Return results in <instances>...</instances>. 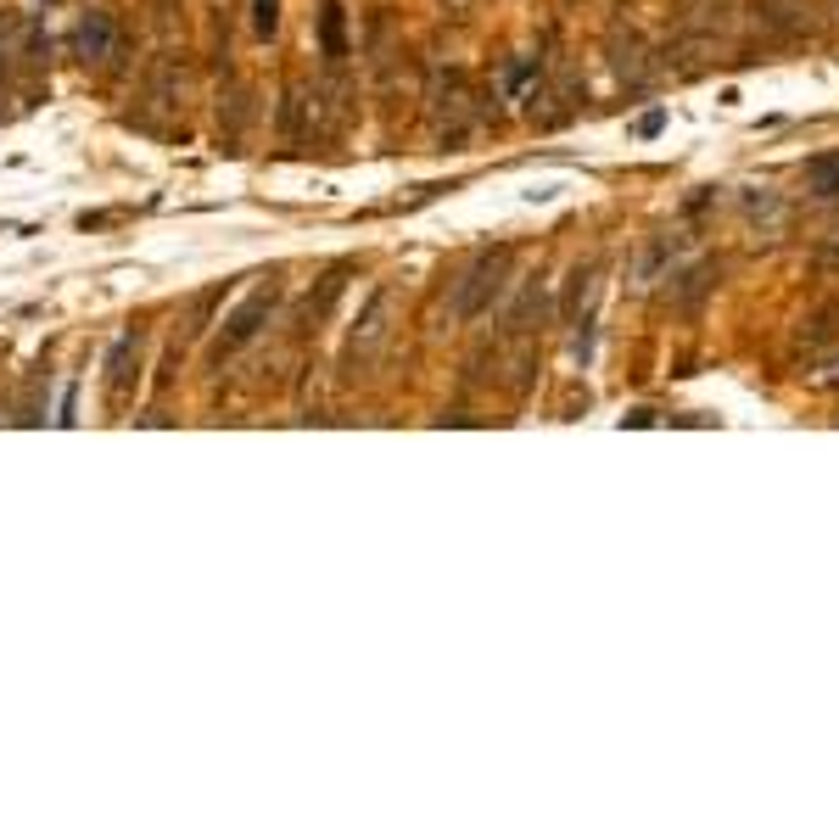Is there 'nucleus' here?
<instances>
[{
  "instance_id": "nucleus-19",
  "label": "nucleus",
  "mask_w": 839,
  "mask_h": 839,
  "mask_svg": "<svg viewBox=\"0 0 839 839\" xmlns=\"http://www.w3.org/2000/svg\"><path fill=\"white\" fill-rule=\"evenodd\" d=\"M817 264H822V269H839V241H828V246L817 252Z\"/></svg>"
},
{
  "instance_id": "nucleus-6",
  "label": "nucleus",
  "mask_w": 839,
  "mask_h": 839,
  "mask_svg": "<svg viewBox=\"0 0 839 839\" xmlns=\"http://www.w3.org/2000/svg\"><path fill=\"white\" fill-rule=\"evenodd\" d=\"M733 23H739L733 0H678V18H671L678 34H711V40L733 34Z\"/></svg>"
},
{
  "instance_id": "nucleus-1",
  "label": "nucleus",
  "mask_w": 839,
  "mask_h": 839,
  "mask_svg": "<svg viewBox=\"0 0 839 839\" xmlns=\"http://www.w3.org/2000/svg\"><path fill=\"white\" fill-rule=\"evenodd\" d=\"M510 246H492V252H481V258L465 269V280L454 286V302H448V314L454 319H476V314H487L492 308V297L510 286Z\"/></svg>"
},
{
  "instance_id": "nucleus-8",
  "label": "nucleus",
  "mask_w": 839,
  "mask_h": 839,
  "mask_svg": "<svg viewBox=\"0 0 839 839\" xmlns=\"http://www.w3.org/2000/svg\"><path fill=\"white\" fill-rule=\"evenodd\" d=\"M739 208H744V219H750L755 230H762V224H767V230H784V224H789V202H784L773 185H750V191L739 197Z\"/></svg>"
},
{
  "instance_id": "nucleus-5",
  "label": "nucleus",
  "mask_w": 839,
  "mask_h": 839,
  "mask_svg": "<svg viewBox=\"0 0 839 839\" xmlns=\"http://www.w3.org/2000/svg\"><path fill=\"white\" fill-rule=\"evenodd\" d=\"M605 51H610L616 78H622V84H633V91H644V84L660 73V67H655V56H649V45H644L633 29H610V45H605Z\"/></svg>"
},
{
  "instance_id": "nucleus-3",
  "label": "nucleus",
  "mask_w": 839,
  "mask_h": 839,
  "mask_svg": "<svg viewBox=\"0 0 839 839\" xmlns=\"http://www.w3.org/2000/svg\"><path fill=\"white\" fill-rule=\"evenodd\" d=\"M124 51V29L113 12H84L78 29H73V56L78 62H91V67H113Z\"/></svg>"
},
{
  "instance_id": "nucleus-16",
  "label": "nucleus",
  "mask_w": 839,
  "mask_h": 839,
  "mask_svg": "<svg viewBox=\"0 0 839 839\" xmlns=\"http://www.w3.org/2000/svg\"><path fill=\"white\" fill-rule=\"evenodd\" d=\"M571 280H576V286H571V302H565V314H571V319H576V314H582V308H587V302H594V269H587V275H582V269H576V275H571Z\"/></svg>"
},
{
  "instance_id": "nucleus-11",
  "label": "nucleus",
  "mask_w": 839,
  "mask_h": 839,
  "mask_svg": "<svg viewBox=\"0 0 839 839\" xmlns=\"http://www.w3.org/2000/svg\"><path fill=\"white\" fill-rule=\"evenodd\" d=\"M711 275H716V264H694V269H683L678 280L666 286V297L678 302V308H694V302H700V297L711 291Z\"/></svg>"
},
{
  "instance_id": "nucleus-14",
  "label": "nucleus",
  "mask_w": 839,
  "mask_h": 839,
  "mask_svg": "<svg viewBox=\"0 0 839 839\" xmlns=\"http://www.w3.org/2000/svg\"><path fill=\"white\" fill-rule=\"evenodd\" d=\"M129 364H135V342H118V348H113V370H107V392H113V397L129 392Z\"/></svg>"
},
{
  "instance_id": "nucleus-9",
  "label": "nucleus",
  "mask_w": 839,
  "mask_h": 839,
  "mask_svg": "<svg viewBox=\"0 0 839 839\" xmlns=\"http://www.w3.org/2000/svg\"><path fill=\"white\" fill-rule=\"evenodd\" d=\"M543 314H549V286H543V280H527L521 297H516V308L503 314V330H532V325H543Z\"/></svg>"
},
{
  "instance_id": "nucleus-12",
  "label": "nucleus",
  "mask_w": 839,
  "mask_h": 839,
  "mask_svg": "<svg viewBox=\"0 0 839 839\" xmlns=\"http://www.w3.org/2000/svg\"><path fill=\"white\" fill-rule=\"evenodd\" d=\"M806 191L817 202H833L839 197V157H811L806 162Z\"/></svg>"
},
{
  "instance_id": "nucleus-15",
  "label": "nucleus",
  "mask_w": 839,
  "mask_h": 839,
  "mask_svg": "<svg viewBox=\"0 0 839 839\" xmlns=\"http://www.w3.org/2000/svg\"><path fill=\"white\" fill-rule=\"evenodd\" d=\"M280 29V0H252V34L269 40Z\"/></svg>"
},
{
  "instance_id": "nucleus-10",
  "label": "nucleus",
  "mask_w": 839,
  "mask_h": 839,
  "mask_svg": "<svg viewBox=\"0 0 839 839\" xmlns=\"http://www.w3.org/2000/svg\"><path fill=\"white\" fill-rule=\"evenodd\" d=\"M319 51H325L330 67L348 56V12L336 7V0H325V7H319Z\"/></svg>"
},
{
  "instance_id": "nucleus-2",
  "label": "nucleus",
  "mask_w": 839,
  "mask_h": 839,
  "mask_svg": "<svg viewBox=\"0 0 839 839\" xmlns=\"http://www.w3.org/2000/svg\"><path fill=\"white\" fill-rule=\"evenodd\" d=\"M755 29L767 40H800V34H817L822 29V7L817 0H755Z\"/></svg>"
},
{
  "instance_id": "nucleus-7",
  "label": "nucleus",
  "mask_w": 839,
  "mask_h": 839,
  "mask_svg": "<svg viewBox=\"0 0 839 839\" xmlns=\"http://www.w3.org/2000/svg\"><path fill=\"white\" fill-rule=\"evenodd\" d=\"M269 314H275V286H269V291H258V297H246V302L230 314V325H224V342H219V348H246L252 336L264 330V319H269Z\"/></svg>"
},
{
  "instance_id": "nucleus-17",
  "label": "nucleus",
  "mask_w": 839,
  "mask_h": 839,
  "mask_svg": "<svg viewBox=\"0 0 839 839\" xmlns=\"http://www.w3.org/2000/svg\"><path fill=\"white\" fill-rule=\"evenodd\" d=\"M828 336H833V319H828V314H817V319H811V330H800V348H822Z\"/></svg>"
},
{
  "instance_id": "nucleus-13",
  "label": "nucleus",
  "mask_w": 839,
  "mask_h": 839,
  "mask_svg": "<svg viewBox=\"0 0 839 839\" xmlns=\"http://www.w3.org/2000/svg\"><path fill=\"white\" fill-rule=\"evenodd\" d=\"M671 252H678L671 241H655V246L644 252V258H638V269H633V291H649V286L660 280V269L671 264Z\"/></svg>"
},
{
  "instance_id": "nucleus-18",
  "label": "nucleus",
  "mask_w": 839,
  "mask_h": 839,
  "mask_svg": "<svg viewBox=\"0 0 839 839\" xmlns=\"http://www.w3.org/2000/svg\"><path fill=\"white\" fill-rule=\"evenodd\" d=\"M811 386H839V359L822 364V370H811Z\"/></svg>"
},
{
  "instance_id": "nucleus-4",
  "label": "nucleus",
  "mask_w": 839,
  "mask_h": 839,
  "mask_svg": "<svg viewBox=\"0 0 839 839\" xmlns=\"http://www.w3.org/2000/svg\"><path fill=\"white\" fill-rule=\"evenodd\" d=\"M392 319V291L381 286V291H370V302H364V314H359V325H353V342H348V364H353V375H364V364L381 353V342H386V325Z\"/></svg>"
}]
</instances>
